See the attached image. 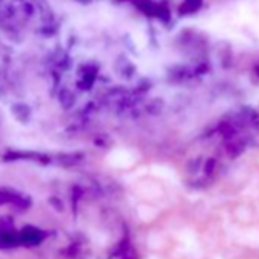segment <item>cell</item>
I'll return each mask as SVG.
<instances>
[{
	"mask_svg": "<svg viewBox=\"0 0 259 259\" xmlns=\"http://www.w3.org/2000/svg\"><path fill=\"white\" fill-rule=\"evenodd\" d=\"M20 247L19 232L14 230L13 221L10 218H0V248L10 250Z\"/></svg>",
	"mask_w": 259,
	"mask_h": 259,
	"instance_id": "6da1fadb",
	"label": "cell"
},
{
	"mask_svg": "<svg viewBox=\"0 0 259 259\" xmlns=\"http://www.w3.org/2000/svg\"><path fill=\"white\" fill-rule=\"evenodd\" d=\"M48 236H49L48 232H45V230H41L38 227H32V226H26L25 229L19 230L20 245H26V247L40 245Z\"/></svg>",
	"mask_w": 259,
	"mask_h": 259,
	"instance_id": "7a4b0ae2",
	"label": "cell"
},
{
	"mask_svg": "<svg viewBox=\"0 0 259 259\" xmlns=\"http://www.w3.org/2000/svg\"><path fill=\"white\" fill-rule=\"evenodd\" d=\"M5 203H13L16 206L20 207H26V201L22 197H17L14 194H8V192H0V204H5Z\"/></svg>",
	"mask_w": 259,
	"mask_h": 259,
	"instance_id": "3957f363",
	"label": "cell"
}]
</instances>
